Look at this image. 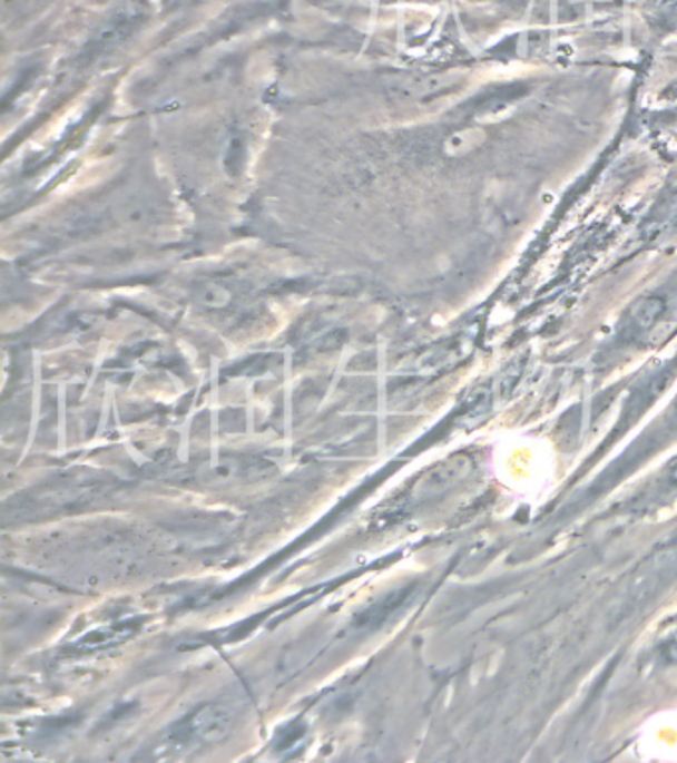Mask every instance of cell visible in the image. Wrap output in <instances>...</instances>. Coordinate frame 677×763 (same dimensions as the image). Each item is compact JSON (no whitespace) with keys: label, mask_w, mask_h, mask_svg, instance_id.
Wrapping results in <instances>:
<instances>
[{"label":"cell","mask_w":677,"mask_h":763,"mask_svg":"<svg viewBox=\"0 0 677 763\" xmlns=\"http://www.w3.org/2000/svg\"><path fill=\"white\" fill-rule=\"evenodd\" d=\"M499 481L522 496H532L547 486L552 458L544 443H537L531 438H517L514 442L504 443L503 450L494 458Z\"/></svg>","instance_id":"obj_1"},{"label":"cell","mask_w":677,"mask_h":763,"mask_svg":"<svg viewBox=\"0 0 677 763\" xmlns=\"http://www.w3.org/2000/svg\"><path fill=\"white\" fill-rule=\"evenodd\" d=\"M638 747L650 760H677V708L661 712L641 727Z\"/></svg>","instance_id":"obj_2"},{"label":"cell","mask_w":677,"mask_h":763,"mask_svg":"<svg viewBox=\"0 0 677 763\" xmlns=\"http://www.w3.org/2000/svg\"><path fill=\"white\" fill-rule=\"evenodd\" d=\"M483 138L485 136L481 131H463V134H458V136L449 139L445 151H448L449 156H461V154H465L469 149L479 146Z\"/></svg>","instance_id":"obj_3"},{"label":"cell","mask_w":677,"mask_h":763,"mask_svg":"<svg viewBox=\"0 0 677 763\" xmlns=\"http://www.w3.org/2000/svg\"><path fill=\"white\" fill-rule=\"evenodd\" d=\"M661 309H664V306H661V301H658V299H648V301H644V303L636 309V319H638V322L644 324V326H648V324L656 321V316L661 313Z\"/></svg>","instance_id":"obj_4"}]
</instances>
